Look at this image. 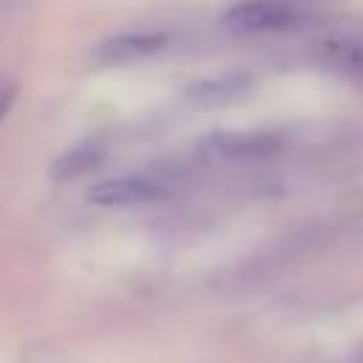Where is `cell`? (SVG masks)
Segmentation results:
<instances>
[{"label": "cell", "instance_id": "obj_1", "mask_svg": "<svg viewBox=\"0 0 363 363\" xmlns=\"http://www.w3.org/2000/svg\"><path fill=\"white\" fill-rule=\"evenodd\" d=\"M221 20L233 31L255 34V31H281L295 26L298 11L284 0H247L233 6Z\"/></svg>", "mask_w": 363, "mask_h": 363}, {"label": "cell", "instance_id": "obj_2", "mask_svg": "<svg viewBox=\"0 0 363 363\" xmlns=\"http://www.w3.org/2000/svg\"><path fill=\"white\" fill-rule=\"evenodd\" d=\"M170 37L164 31H122L113 34L94 48V60L99 65H130L164 51Z\"/></svg>", "mask_w": 363, "mask_h": 363}, {"label": "cell", "instance_id": "obj_3", "mask_svg": "<svg viewBox=\"0 0 363 363\" xmlns=\"http://www.w3.org/2000/svg\"><path fill=\"white\" fill-rule=\"evenodd\" d=\"M164 196L162 182L147 179V176H116V179H102L88 190V201L96 207H136V204H150Z\"/></svg>", "mask_w": 363, "mask_h": 363}, {"label": "cell", "instance_id": "obj_4", "mask_svg": "<svg viewBox=\"0 0 363 363\" xmlns=\"http://www.w3.org/2000/svg\"><path fill=\"white\" fill-rule=\"evenodd\" d=\"M201 147L218 159H255L269 153L272 142L264 133H210Z\"/></svg>", "mask_w": 363, "mask_h": 363}, {"label": "cell", "instance_id": "obj_5", "mask_svg": "<svg viewBox=\"0 0 363 363\" xmlns=\"http://www.w3.org/2000/svg\"><path fill=\"white\" fill-rule=\"evenodd\" d=\"M247 88V77H238V74H230V77H207V79H196L184 88V99L193 102V105H224V102H233L244 94Z\"/></svg>", "mask_w": 363, "mask_h": 363}, {"label": "cell", "instance_id": "obj_6", "mask_svg": "<svg viewBox=\"0 0 363 363\" xmlns=\"http://www.w3.org/2000/svg\"><path fill=\"white\" fill-rule=\"evenodd\" d=\"M99 159H102V147L96 142H82V145L65 150L54 162L51 173L57 182H68V179H77V176H85L88 170H94L99 164Z\"/></svg>", "mask_w": 363, "mask_h": 363}, {"label": "cell", "instance_id": "obj_7", "mask_svg": "<svg viewBox=\"0 0 363 363\" xmlns=\"http://www.w3.org/2000/svg\"><path fill=\"white\" fill-rule=\"evenodd\" d=\"M11 99H14V82L6 79V77H0V122H3V116H6V111H9V105H11Z\"/></svg>", "mask_w": 363, "mask_h": 363}]
</instances>
